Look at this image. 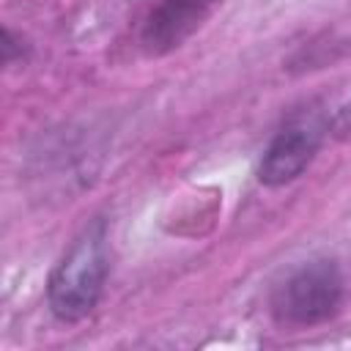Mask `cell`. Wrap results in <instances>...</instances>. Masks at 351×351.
<instances>
[{
    "instance_id": "2",
    "label": "cell",
    "mask_w": 351,
    "mask_h": 351,
    "mask_svg": "<svg viewBox=\"0 0 351 351\" xmlns=\"http://www.w3.org/2000/svg\"><path fill=\"white\" fill-rule=\"evenodd\" d=\"M346 282L332 261H313L299 266L274 291V315L293 326H310L332 318L340 310Z\"/></svg>"
},
{
    "instance_id": "1",
    "label": "cell",
    "mask_w": 351,
    "mask_h": 351,
    "mask_svg": "<svg viewBox=\"0 0 351 351\" xmlns=\"http://www.w3.org/2000/svg\"><path fill=\"white\" fill-rule=\"evenodd\" d=\"M107 277V236L104 225H90L63 255L49 277V307L60 321L85 318L101 293Z\"/></svg>"
},
{
    "instance_id": "3",
    "label": "cell",
    "mask_w": 351,
    "mask_h": 351,
    "mask_svg": "<svg viewBox=\"0 0 351 351\" xmlns=\"http://www.w3.org/2000/svg\"><path fill=\"white\" fill-rule=\"evenodd\" d=\"M324 118L315 110H304L299 115H293L280 132L277 137L269 143L263 159H261V181L263 184H285L293 181L315 156L321 137H324Z\"/></svg>"
},
{
    "instance_id": "4",
    "label": "cell",
    "mask_w": 351,
    "mask_h": 351,
    "mask_svg": "<svg viewBox=\"0 0 351 351\" xmlns=\"http://www.w3.org/2000/svg\"><path fill=\"white\" fill-rule=\"evenodd\" d=\"M219 0H162L145 27H143V44L154 55H165L176 47H181L214 11Z\"/></svg>"
},
{
    "instance_id": "5",
    "label": "cell",
    "mask_w": 351,
    "mask_h": 351,
    "mask_svg": "<svg viewBox=\"0 0 351 351\" xmlns=\"http://www.w3.org/2000/svg\"><path fill=\"white\" fill-rule=\"evenodd\" d=\"M332 132H335L340 140H348V137H351V104H346V107L337 112V118L332 121Z\"/></svg>"
}]
</instances>
